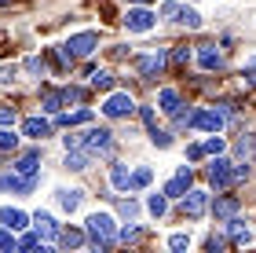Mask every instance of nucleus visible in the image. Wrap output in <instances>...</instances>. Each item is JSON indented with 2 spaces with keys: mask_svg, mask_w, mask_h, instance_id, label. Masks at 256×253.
<instances>
[{
  "mask_svg": "<svg viewBox=\"0 0 256 253\" xmlns=\"http://www.w3.org/2000/svg\"><path fill=\"white\" fill-rule=\"evenodd\" d=\"M84 231H88V238H92L96 249H110L114 242H118V224H114L110 213H92L84 220Z\"/></svg>",
  "mask_w": 256,
  "mask_h": 253,
  "instance_id": "1",
  "label": "nucleus"
},
{
  "mask_svg": "<svg viewBox=\"0 0 256 253\" xmlns=\"http://www.w3.org/2000/svg\"><path fill=\"white\" fill-rule=\"evenodd\" d=\"M227 110H230V107H208V110H198V114H194V129L220 132V129L227 125Z\"/></svg>",
  "mask_w": 256,
  "mask_h": 253,
  "instance_id": "2",
  "label": "nucleus"
},
{
  "mask_svg": "<svg viewBox=\"0 0 256 253\" xmlns=\"http://www.w3.org/2000/svg\"><path fill=\"white\" fill-rule=\"evenodd\" d=\"M96 44H99V37H96L92 30H84V33H74V37H70L62 48L70 52V59H84V55L96 52Z\"/></svg>",
  "mask_w": 256,
  "mask_h": 253,
  "instance_id": "3",
  "label": "nucleus"
},
{
  "mask_svg": "<svg viewBox=\"0 0 256 253\" xmlns=\"http://www.w3.org/2000/svg\"><path fill=\"white\" fill-rule=\"evenodd\" d=\"M102 114H106V118H128V114H136V99L128 96V92H114V96L102 103Z\"/></svg>",
  "mask_w": 256,
  "mask_h": 253,
  "instance_id": "4",
  "label": "nucleus"
},
{
  "mask_svg": "<svg viewBox=\"0 0 256 253\" xmlns=\"http://www.w3.org/2000/svg\"><path fill=\"white\" fill-rule=\"evenodd\" d=\"M208 183H212L216 191H224L227 183H234V165L227 162V158H212V165H208Z\"/></svg>",
  "mask_w": 256,
  "mask_h": 253,
  "instance_id": "5",
  "label": "nucleus"
},
{
  "mask_svg": "<svg viewBox=\"0 0 256 253\" xmlns=\"http://www.w3.org/2000/svg\"><path fill=\"white\" fill-rule=\"evenodd\" d=\"M110 129H88V132H80V147H84V151H92V154H106L110 151Z\"/></svg>",
  "mask_w": 256,
  "mask_h": 253,
  "instance_id": "6",
  "label": "nucleus"
},
{
  "mask_svg": "<svg viewBox=\"0 0 256 253\" xmlns=\"http://www.w3.org/2000/svg\"><path fill=\"white\" fill-rule=\"evenodd\" d=\"M33 187H37V176H22V172H4V176H0V191L30 194Z\"/></svg>",
  "mask_w": 256,
  "mask_h": 253,
  "instance_id": "7",
  "label": "nucleus"
},
{
  "mask_svg": "<svg viewBox=\"0 0 256 253\" xmlns=\"http://www.w3.org/2000/svg\"><path fill=\"white\" fill-rule=\"evenodd\" d=\"M154 15H150V11L146 8H128V15H124V26L128 30H132V33H150V30H154Z\"/></svg>",
  "mask_w": 256,
  "mask_h": 253,
  "instance_id": "8",
  "label": "nucleus"
},
{
  "mask_svg": "<svg viewBox=\"0 0 256 253\" xmlns=\"http://www.w3.org/2000/svg\"><path fill=\"white\" fill-rule=\"evenodd\" d=\"M190 180H194L190 165H180V172H176V176H172V180L165 183V194H168V198H183V194L190 191Z\"/></svg>",
  "mask_w": 256,
  "mask_h": 253,
  "instance_id": "9",
  "label": "nucleus"
},
{
  "mask_svg": "<svg viewBox=\"0 0 256 253\" xmlns=\"http://www.w3.org/2000/svg\"><path fill=\"white\" fill-rule=\"evenodd\" d=\"M205 209H208V191L190 187L187 194H183V216H202Z\"/></svg>",
  "mask_w": 256,
  "mask_h": 253,
  "instance_id": "10",
  "label": "nucleus"
},
{
  "mask_svg": "<svg viewBox=\"0 0 256 253\" xmlns=\"http://www.w3.org/2000/svg\"><path fill=\"white\" fill-rule=\"evenodd\" d=\"M168 63H172V55H168V52L146 55V59H139V74H143V77H154V74H161V70H165Z\"/></svg>",
  "mask_w": 256,
  "mask_h": 253,
  "instance_id": "11",
  "label": "nucleus"
},
{
  "mask_svg": "<svg viewBox=\"0 0 256 253\" xmlns=\"http://www.w3.org/2000/svg\"><path fill=\"white\" fill-rule=\"evenodd\" d=\"M238 198H234V194H220V198L212 202V216H216V220H230V216H234L238 213Z\"/></svg>",
  "mask_w": 256,
  "mask_h": 253,
  "instance_id": "12",
  "label": "nucleus"
},
{
  "mask_svg": "<svg viewBox=\"0 0 256 253\" xmlns=\"http://www.w3.org/2000/svg\"><path fill=\"white\" fill-rule=\"evenodd\" d=\"M33 231H37L40 238H59V224H55V216L37 213V216H33Z\"/></svg>",
  "mask_w": 256,
  "mask_h": 253,
  "instance_id": "13",
  "label": "nucleus"
},
{
  "mask_svg": "<svg viewBox=\"0 0 256 253\" xmlns=\"http://www.w3.org/2000/svg\"><path fill=\"white\" fill-rule=\"evenodd\" d=\"M198 63H202L205 70H220V66H224V55L216 52V44H202V48H198Z\"/></svg>",
  "mask_w": 256,
  "mask_h": 253,
  "instance_id": "14",
  "label": "nucleus"
},
{
  "mask_svg": "<svg viewBox=\"0 0 256 253\" xmlns=\"http://www.w3.org/2000/svg\"><path fill=\"white\" fill-rule=\"evenodd\" d=\"M22 132H26L30 140H44V136H52V125L44 118H26L22 121Z\"/></svg>",
  "mask_w": 256,
  "mask_h": 253,
  "instance_id": "15",
  "label": "nucleus"
},
{
  "mask_svg": "<svg viewBox=\"0 0 256 253\" xmlns=\"http://www.w3.org/2000/svg\"><path fill=\"white\" fill-rule=\"evenodd\" d=\"M227 235H230V242H238V246H246V242H252V231L242 220H234V216H230L227 220Z\"/></svg>",
  "mask_w": 256,
  "mask_h": 253,
  "instance_id": "16",
  "label": "nucleus"
},
{
  "mask_svg": "<svg viewBox=\"0 0 256 253\" xmlns=\"http://www.w3.org/2000/svg\"><path fill=\"white\" fill-rule=\"evenodd\" d=\"M0 224H8V227H15V231H18V227L30 224V216L22 213V209H11V205H4V209H0Z\"/></svg>",
  "mask_w": 256,
  "mask_h": 253,
  "instance_id": "17",
  "label": "nucleus"
},
{
  "mask_svg": "<svg viewBox=\"0 0 256 253\" xmlns=\"http://www.w3.org/2000/svg\"><path fill=\"white\" fill-rule=\"evenodd\" d=\"M88 162H92V151H80V147L66 154V169H74V172H84V169H88Z\"/></svg>",
  "mask_w": 256,
  "mask_h": 253,
  "instance_id": "18",
  "label": "nucleus"
},
{
  "mask_svg": "<svg viewBox=\"0 0 256 253\" xmlns=\"http://www.w3.org/2000/svg\"><path fill=\"white\" fill-rule=\"evenodd\" d=\"M158 103H161V110H165V114H176L180 110V92L176 88H161L158 92Z\"/></svg>",
  "mask_w": 256,
  "mask_h": 253,
  "instance_id": "19",
  "label": "nucleus"
},
{
  "mask_svg": "<svg viewBox=\"0 0 256 253\" xmlns=\"http://www.w3.org/2000/svg\"><path fill=\"white\" fill-rule=\"evenodd\" d=\"M37 169H40V154H37V151H33V154H22L18 165H15V172H22V176H37Z\"/></svg>",
  "mask_w": 256,
  "mask_h": 253,
  "instance_id": "20",
  "label": "nucleus"
},
{
  "mask_svg": "<svg viewBox=\"0 0 256 253\" xmlns=\"http://www.w3.org/2000/svg\"><path fill=\"white\" fill-rule=\"evenodd\" d=\"M55 118H59V125H84V121H92V110L88 107H80V110H74V114H55Z\"/></svg>",
  "mask_w": 256,
  "mask_h": 253,
  "instance_id": "21",
  "label": "nucleus"
},
{
  "mask_svg": "<svg viewBox=\"0 0 256 253\" xmlns=\"http://www.w3.org/2000/svg\"><path fill=\"white\" fill-rule=\"evenodd\" d=\"M88 238V231H80V227H66V231H59V242L66 246V249H74V246H80Z\"/></svg>",
  "mask_w": 256,
  "mask_h": 253,
  "instance_id": "22",
  "label": "nucleus"
},
{
  "mask_svg": "<svg viewBox=\"0 0 256 253\" xmlns=\"http://www.w3.org/2000/svg\"><path fill=\"white\" fill-rule=\"evenodd\" d=\"M110 183H114V187H118V191L132 187V172H128L124 165H114V169H110Z\"/></svg>",
  "mask_w": 256,
  "mask_h": 253,
  "instance_id": "23",
  "label": "nucleus"
},
{
  "mask_svg": "<svg viewBox=\"0 0 256 253\" xmlns=\"http://www.w3.org/2000/svg\"><path fill=\"white\" fill-rule=\"evenodd\" d=\"M176 22H183L187 30H198L202 26V15H198L194 8H176Z\"/></svg>",
  "mask_w": 256,
  "mask_h": 253,
  "instance_id": "24",
  "label": "nucleus"
},
{
  "mask_svg": "<svg viewBox=\"0 0 256 253\" xmlns=\"http://www.w3.org/2000/svg\"><path fill=\"white\" fill-rule=\"evenodd\" d=\"M62 103H66L62 92H55V88L44 92V110H48V114H59V110H62Z\"/></svg>",
  "mask_w": 256,
  "mask_h": 253,
  "instance_id": "25",
  "label": "nucleus"
},
{
  "mask_svg": "<svg viewBox=\"0 0 256 253\" xmlns=\"http://www.w3.org/2000/svg\"><path fill=\"white\" fill-rule=\"evenodd\" d=\"M92 88L110 92V88H114V74H110V70H92Z\"/></svg>",
  "mask_w": 256,
  "mask_h": 253,
  "instance_id": "26",
  "label": "nucleus"
},
{
  "mask_svg": "<svg viewBox=\"0 0 256 253\" xmlns=\"http://www.w3.org/2000/svg\"><path fill=\"white\" fill-rule=\"evenodd\" d=\"M55 194H59V205H62L66 213H74L77 205H80V191H66L62 187V191H55Z\"/></svg>",
  "mask_w": 256,
  "mask_h": 253,
  "instance_id": "27",
  "label": "nucleus"
},
{
  "mask_svg": "<svg viewBox=\"0 0 256 253\" xmlns=\"http://www.w3.org/2000/svg\"><path fill=\"white\" fill-rule=\"evenodd\" d=\"M146 209L154 213V216H165V209H168V194L161 191V194H150L146 198Z\"/></svg>",
  "mask_w": 256,
  "mask_h": 253,
  "instance_id": "28",
  "label": "nucleus"
},
{
  "mask_svg": "<svg viewBox=\"0 0 256 253\" xmlns=\"http://www.w3.org/2000/svg\"><path fill=\"white\" fill-rule=\"evenodd\" d=\"M150 180H154V172H150L146 165H139V169L132 172V187H136V191H143V187H150Z\"/></svg>",
  "mask_w": 256,
  "mask_h": 253,
  "instance_id": "29",
  "label": "nucleus"
},
{
  "mask_svg": "<svg viewBox=\"0 0 256 253\" xmlns=\"http://www.w3.org/2000/svg\"><path fill=\"white\" fill-rule=\"evenodd\" d=\"M18 147V136L11 132V125H0V151H15Z\"/></svg>",
  "mask_w": 256,
  "mask_h": 253,
  "instance_id": "30",
  "label": "nucleus"
},
{
  "mask_svg": "<svg viewBox=\"0 0 256 253\" xmlns=\"http://www.w3.org/2000/svg\"><path fill=\"white\" fill-rule=\"evenodd\" d=\"M252 151H256L252 136H242V140H238V158H242V162H252Z\"/></svg>",
  "mask_w": 256,
  "mask_h": 253,
  "instance_id": "31",
  "label": "nucleus"
},
{
  "mask_svg": "<svg viewBox=\"0 0 256 253\" xmlns=\"http://www.w3.org/2000/svg\"><path fill=\"white\" fill-rule=\"evenodd\" d=\"M18 246V238H15V227H0V249H15Z\"/></svg>",
  "mask_w": 256,
  "mask_h": 253,
  "instance_id": "32",
  "label": "nucleus"
},
{
  "mask_svg": "<svg viewBox=\"0 0 256 253\" xmlns=\"http://www.w3.org/2000/svg\"><path fill=\"white\" fill-rule=\"evenodd\" d=\"M118 209H121L124 220H136V216H139V205H136L132 198H121V202H118Z\"/></svg>",
  "mask_w": 256,
  "mask_h": 253,
  "instance_id": "33",
  "label": "nucleus"
},
{
  "mask_svg": "<svg viewBox=\"0 0 256 253\" xmlns=\"http://www.w3.org/2000/svg\"><path fill=\"white\" fill-rule=\"evenodd\" d=\"M150 140H154V147H172V132H165V129H150Z\"/></svg>",
  "mask_w": 256,
  "mask_h": 253,
  "instance_id": "34",
  "label": "nucleus"
},
{
  "mask_svg": "<svg viewBox=\"0 0 256 253\" xmlns=\"http://www.w3.org/2000/svg\"><path fill=\"white\" fill-rule=\"evenodd\" d=\"M224 140H220V136H208V140H205V154H224Z\"/></svg>",
  "mask_w": 256,
  "mask_h": 253,
  "instance_id": "35",
  "label": "nucleus"
},
{
  "mask_svg": "<svg viewBox=\"0 0 256 253\" xmlns=\"http://www.w3.org/2000/svg\"><path fill=\"white\" fill-rule=\"evenodd\" d=\"M168 55H172V66H187V59H190V52H187V48H172Z\"/></svg>",
  "mask_w": 256,
  "mask_h": 253,
  "instance_id": "36",
  "label": "nucleus"
},
{
  "mask_svg": "<svg viewBox=\"0 0 256 253\" xmlns=\"http://www.w3.org/2000/svg\"><path fill=\"white\" fill-rule=\"evenodd\" d=\"M118 238H121V242H139L143 231H139V227H124V231H118Z\"/></svg>",
  "mask_w": 256,
  "mask_h": 253,
  "instance_id": "37",
  "label": "nucleus"
},
{
  "mask_svg": "<svg viewBox=\"0 0 256 253\" xmlns=\"http://www.w3.org/2000/svg\"><path fill=\"white\" fill-rule=\"evenodd\" d=\"M37 246H40V235H37V231H33V235H22V238H18V249H37Z\"/></svg>",
  "mask_w": 256,
  "mask_h": 253,
  "instance_id": "38",
  "label": "nucleus"
},
{
  "mask_svg": "<svg viewBox=\"0 0 256 253\" xmlns=\"http://www.w3.org/2000/svg\"><path fill=\"white\" fill-rule=\"evenodd\" d=\"M168 246H172V249H187V246H190V235H172Z\"/></svg>",
  "mask_w": 256,
  "mask_h": 253,
  "instance_id": "39",
  "label": "nucleus"
},
{
  "mask_svg": "<svg viewBox=\"0 0 256 253\" xmlns=\"http://www.w3.org/2000/svg\"><path fill=\"white\" fill-rule=\"evenodd\" d=\"M0 125H15V107H0Z\"/></svg>",
  "mask_w": 256,
  "mask_h": 253,
  "instance_id": "40",
  "label": "nucleus"
},
{
  "mask_svg": "<svg viewBox=\"0 0 256 253\" xmlns=\"http://www.w3.org/2000/svg\"><path fill=\"white\" fill-rule=\"evenodd\" d=\"M62 96H66V103H80L84 92H80V88H62Z\"/></svg>",
  "mask_w": 256,
  "mask_h": 253,
  "instance_id": "41",
  "label": "nucleus"
},
{
  "mask_svg": "<svg viewBox=\"0 0 256 253\" xmlns=\"http://www.w3.org/2000/svg\"><path fill=\"white\" fill-rule=\"evenodd\" d=\"M224 246H227V242H224L220 235H208V238H205V249H212V253H216V249H224Z\"/></svg>",
  "mask_w": 256,
  "mask_h": 253,
  "instance_id": "42",
  "label": "nucleus"
},
{
  "mask_svg": "<svg viewBox=\"0 0 256 253\" xmlns=\"http://www.w3.org/2000/svg\"><path fill=\"white\" fill-rule=\"evenodd\" d=\"M187 158H190V162H198V158H205V143H194L190 151H187Z\"/></svg>",
  "mask_w": 256,
  "mask_h": 253,
  "instance_id": "43",
  "label": "nucleus"
},
{
  "mask_svg": "<svg viewBox=\"0 0 256 253\" xmlns=\"http://www.w3.org/2000/svg\"><path fill=\"white\" fill-rule=\"evenodd\" d=\"M176 8H180V4H172V0H168V4H161V15H165V19H176Z\"/></svg>",
  "mask_w": 256,
  "mask_h": 253,
  "instance_id": "44",
  "label": "nucleus"
},
{
  "mask_svg": "<svg viewBox=\"0 0 256 253\" xmlns=\"http://www.w3.org/2000/svg\"><path fill=\"white\" fill-rule=\"evenodd\" d=\"M143 121H146V129H158V121H154V110L143 107Z\"/></svg>",
  "mask_w": 256,
  "mask_h": 253,
  "instance_id": "45",
  "label": "nucleus"
},
{
  "mask_svg": "<svg viewBox=\"0 0 256 253\" xmlns=\"http://www.w3.org/2000/svg\"><path fill=\"white\" fill-rule=\"evenodd\" d=\"M246 85H256V63L246 66Z\"/></svg>",
  "mask_w": 256,
  "mask_h": 253,
  "instance_id": "46",
  "label": "nucleus"
},
{
  "mask_svg": "<svg viewBox=\"0 0 256 253\" xmlns=\"http://www.w3.org/2000/svg\"><path fill=\"white\" fill-rule=\"evenodd\" d=\"M124 4H150V0H124Z\"/></svg>",
  "mask_w": 256,
  "mask_h": 253,
  "instance_id": "47",
  "label": "nucleus"
}]
</instances>
